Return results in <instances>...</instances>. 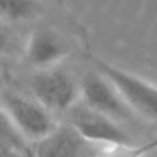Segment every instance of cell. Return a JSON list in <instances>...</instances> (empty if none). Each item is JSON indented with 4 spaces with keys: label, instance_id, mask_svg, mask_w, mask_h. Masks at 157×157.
<instances>
[{
    "label": "cell",
    "instance_id": "obj_1",
    "mask_svg": "<svg viewBox=\"0 0 157 157\" xmlns=\"http://www.w3.org/2000/svg\"><path fill=\"white\" fill-rule=\"evenodd\" d=\"M93 68L118 91L125 105L140 122L157 123V85L101 58H91Z\"/></svg>",
    "mask_w": 157,
    "mask_h": 157
},
{
    "label": "cell",
    "instance_id": "obj_2",
    "mask_svg": "<svg viewBox=\"0 0 157 157\" xmlns=\"http://www.w3.org/2000/svg\"><path fill=\"white\" fill-rule=\"evenodd\" d=\"M31 96L52 115H66L79 101V81L61 66L36 69L29 79Z\"/></svg>",
    "mask_w": 157,
    "mask_h": 157
},
{
    "label": "cell",
    "instance_id": "obj_3",
    "mask_svg": "<svg viewBox=\"0 0 157 157\" xmlns=\"http://www.w3.org/2000/svg\"><path fill=\"white\" fill-rule=\"evenodd\" d=\"M0 105L5 108L12 123L29 145L44 139L59 125L56 115L32 96L7 90L0 95Z\"/></svg>",
    "mask_w": 157,
    "mask_h": 157
},
{
    "label": "cell",
    "instance_id": "obj_4",
    "mask_svg": "<svg viewBox=\"0 0 157 157\" xmlns=\"http://www.w3.org/2000/svg\"><path fill=\"white\" fill-rule=\"evenodd\" d=\"M64 117H66V123L83 140H86L88 144H91L95 147L135 142L137 140L132 128L103 115V113H98L95 110L88 108L81 101L76 103Z\"/></svg>",
    "mask_w": 157,
    "mask_h": 157
},
{
    "label": "cell",
    "instance_id": "obj_5",
    "mask_svg": "<svg viewBox=\"0 0 157 157\" xmlns=\"http://www.w3.org/2000/svg\"><path fill=\"white\" fill-rule=\"evenodd\" d=\"M79 101L98 113L110 117L132 128L140 122L125 105L113 85L95 68L79 79Z\"/></svg>",
    "mask_w": 157,
    "mask_h": 157
},
{
    "label": "cell",
    "instance_id": "obj_6",
    "mask_svg": "<svg viewBox=\"0 0 157 157\" xmlns=\"http://www.w3.org/2000/svg\"><path fill=\"white\" fill-rule=\"evenodd\" d=\"M71 52L68 41L49 27H36L24 42V59L32 69L59 66Z\"/></svg>",
    "mask_w": 157,
    "mask_h": 157
},
{
    "label": "cell",
    "instance_id": "obj_7",
    "mask_svg": "<svg viewBox=\"0 0 157 157\" xmlns=\"http://www.w3.org/2000/svg\"><path fill=\"white\" fill-rule=\"evenodd\" d=\"M95 150V145L83 140L64 122L44 139L31 144L29 157H91Z\"/></svg>",
    "mask_w": 157,
    "mask_h": 157
},
{
    "label": "cell",
    "instance_id": "obj_8",
    "mask_svg": "<svg viewBox=\"0 0 157 157\" xmlns=\"http://www.w3.org/2000/svg\"><path fill=\"white\" fill-rule=\"evenodd\" d=\"M157 150V137L145 142H125L96 147L91 157H149Z\"/></svg>",
    "mask_w": 157,
    "mask_h": 157
},
{
    "label": "cell",
    "instance_id": "obj_9",
    "mask_svg": "<svg viewBox=\"0 0 157 157\" xmlns=\"http://www.w3.org/2000/svg\"><path fill=\"white\" fill-rule=\"evenodd\" d=\"M41 12L39 0H0V21L21 24L36 19Z\"/></svg>",
    "mask_w": 157,
    "mask_h": 157
},
{
    "label": "cell",
    "instance_id": "obj_10",
    "mask_svg": "<svg viewBox=\"0 0 157 157\" xmlns=\"http://www.w3.org/2000/svg\"><path fill=\"white\" fill-rule=\"evenodd\" d=\"M0 142L7 145L9 149L15 150V152L22 154V155L29 157V145L25 142V139L19 133V130L15 128V125L12 123L9 113L5 112V108L0 105Z\"/></svg>",
    "mask_w": 157,
    "mask_h": 157
},
{
    "label": "cell",
    "instance_id": "obj_11",
    "mask_svg": "<svg viewBox=\"0 0 157 157\" xmlns=\"http://www.w3.org/2000/svg\"><path fill=\"white\" fill-rule=\"evenodd\" d=\"M0 157H25V155H22V154L9 149L7 145H4V144L0 142Z\"/></svg>",
    "mask_w": 157,
    "mask_h": 157
},
{
    "label": "cell",
    "instance_id": "obj_12",
    "mask_svg": "<svg viewBox=\"0 0 157 157\" xmlns=\"http://www.w3.org/2000/svg\"><path fill=\"white\" fill-rule=\"evenodd\" d=\"M152 155H154V157H157V150H155V152H154V154H152Z\"/></svg>",
    "mask_w": 157,
    "mask_h": 157
}]
</instances>
